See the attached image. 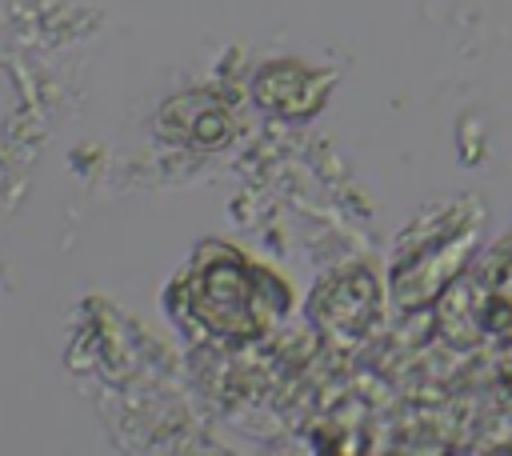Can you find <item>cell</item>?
Instances as JSON below:
<instances>
[]
</instances>
